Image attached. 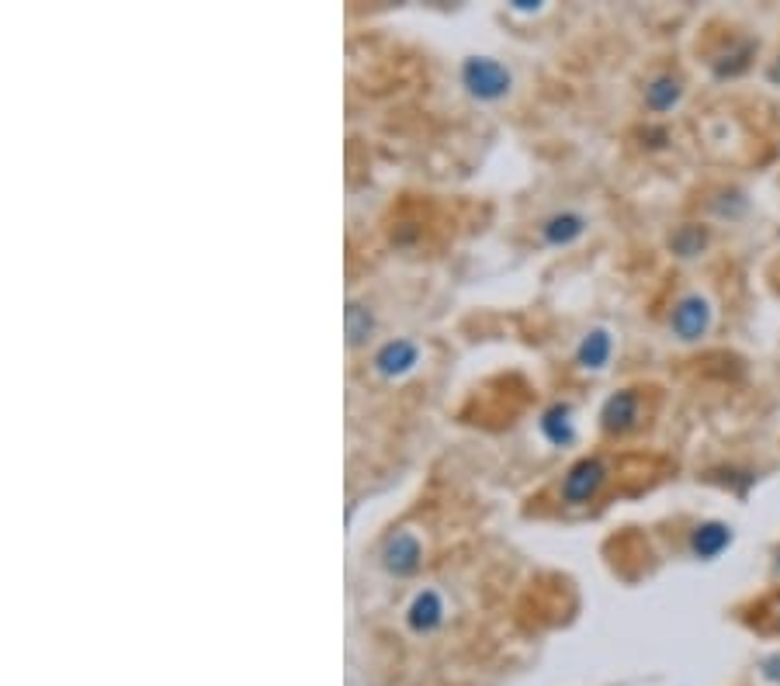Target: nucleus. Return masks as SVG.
Here are the masks:
<instances>
[{
	"mask_svg": "<svg viewBox=\"0 0 780 686\" xmlns=\"http://www.w3.org/2000/svg\"><path fill=\"white\" fill-rule=\"evenodd\" d=\"M462 84L479 101H500L514 88V73L490 57H469L462 63Z\"/></svg>",
	"mask_w": 780,
	"mask_h": 686,
	"instance_id": "nucleus-1",
	"label": "nucleus"
},
{
	"mask_svg": "<svg viewBox=\"0 0 780 686\" xmlns=\"http://www.w3.org/2000/svg\"><path fill=\"white\" fill-rule=\"evenodd\" d=\"M604 482H607V464L601 458H583L566 472L558 492L569 506H583V503H594L601 496Z\"/></svg>",
	"mask_w": 780,
	"mask_h": 686,
	"instance_id": "nucleus-2",
	"label": "nucleus"
},
{
	"mask_svg": "<svg viewBox=\"0 0 780 686\" xmlns=\"http://www.w3.org/2000/svg\"><path fill=\"white\" fill-rule=\"evenodd\" d=\"M711 322H715V309L705 295H684L674 306V313H669V329H674L677 340L684 344L708 337Z\"/></svg>",
	"mask_w": 780,
	"mask_h": 686,
	"instance_id": "nucleus-3",
	"label": "nucleus"
},
{
	"mask_svg": "<svg viewBox=\"0 0 780 686\" xmlns=\"http://www.w3.org/2000/svg\"><path fill=\"white\" fill-rule=\"evenodd\" d=\"M642 427V389L614 392L601 409V430L607 437H625Z\"/></svg>",
	"mask_w": 780,
	"mask_h": 686,
	"instance_id": "nucleus-4",
	"label": "nucleus"
},
{
	"mask_svg": "<svg viewBox=\"0 0 780 686\" xmlns=\"http://www.w3.org/2000/svg\"><path fill=\"white\" fill-rule=\"evenodd\" d=\"M423 562V544L417 534L410 531H396L386 537L382 544V565L392 572V575H413Z\"/></svg>",
	"mask_w": 780,
	"mask_h": 686,
	"instance_id": "nucleus-5",
	"label": "nucleus"
},
{
	"mask_svg": "<svg viewBox=\"0 0 780 686\" xmlns=\"http://www.w3.org/2000/svg\"><path fill=\"white\" fill-rule=\"evenodd\" d=\"M420 361V347L413 340H389L382 344L379 350H374V358H371V368L379 371L382 378H402V375H410Z\"/></svg>",
	"mask_w": 780,
	"mask_h": 686,
	"instance_id": "nucleus-6",
	"label": "nucleus"
},
{
	"mask_svg": "<svg viewBox=\"0 0 780 686\" xmlns=\"http://www.w3.org/2000/svg\"><path fill=\"white\" fill-rule=\"evenodd\" d=\"M407 624H410L413 635H434V631L444 624V600H441V593H434V590L417 593L413 603H410V611H407Z\"/></svg>",
	"mask_w": 780,
	"mask_h": 686,
	"instance_id": "nucleus-7",
	"label": "nucleus"
},
{
	"mask_svg": "<svg viewBox=\"0 0 780 686\" xmlns=\"http://www.w3.org/2000/svg\"><path fill=\"white\" fill-rule=\"evenodd\" d=\"M732 537L736 534H732L729 524H721V520H705V524H697L690 531V555L711 562V559H718L725 547L732 544Z\"/></svg>",
	"mask_w": 780,
	"mask_h": 686,
	"instance_id": "nucleus-8",
	"label": "nucleus"
},
{
	"mask_svg": "<svg viewBox=\"0 0 780 686\" xmlns=\"http://www.w3.org/2000/svg\"><path fill=\"white\" fill-rule=\"evenodd\" d=\"M642 101L649 112L663 115V112H674V107L684 101V80L677 73H656L649 84L642 91Z\"/></svg>",
	"mask_w": 780,
	"mask_h": 686,
	"instance_id": "nucleus-9",
	"label": "nucleus"
},
{
	"mask_svg": "<svg viewBox=\"0 0 780 686\" xmlns=\"http://www.w3.org/2000/svg\"><path fill=\"white\" fill-rule=\"evenodd\" d=\"M610 354H614L610 329L597 326V329H589V334L579 340V347H576V365L586 368V371H601V368H607Z\"/></svg>",
	"mask_w": 780,
	"mask_h": 686,
	"instance_id": "nucleus-10",
	"label": "nucleus"
},
{
	"mask_svg": "<svg viewBox=\"0 0 780 686\" xmlns=\"http://www.w3.org/2000/svg\"><path fill=\"white\" fill-rule=\"evenodd\" d=\"M586 233V218L579 212H558L542 226V236L548 246H569Z\"/></svg>",
	"mask_w": 780,
	"mask_h": 686,
	"instance_id": "nucleus-11",
	"label": "nucleus"
},
{
	"mask_svg": "<svg viewBox=\"0 0 780 686\" xmlns=\"http://www.w3.org/2000/svg\"><path fill=\"white\" fill-rule=\"evenodd\" d=\"M542 433L548 437V441L555 448H566L576 441V427H573V409L569 406H552L545 409V417H542Z\"/></svg>",
	"mask_w": 780,
	"mask_h": 686,
	"instance_id": "nucleus-12",
	"label": "nucleus"
},
{
	"mask_svg": "<svg viewBox=\"0 0 780 686\" xmlns=\"http://www.w3.org/2000/svg\"><path fill=\"white\" fill-rule=\"evenodd\" d=\"M343 322H347V344H351V347L365 344V340H368V334L374 329V319H371V313L361 306V301H351V306H347Z\"/></svg>",
	"mask_w": 780,
	"mask_h": 686,
	"instance_id": "nucleus-13",
	"label": "nucleus"
},
{
	"mask_svg": "<svg viewBox=\"0 0 780 686\" xmlns=\"http://www.w3.org/2000/svg\"><path fill=\"white\" fill-rule=\"evenodd\" d=\"M669 246H674V254H680V257H697L708 246V229H701V226H680L674 236H669Z\"/></svg>",
	"mask_w": 780,
	"mask_h": 686,
	"instance_id": "nucleus-14",
	"label": "nucleus"
},
{
	"mask_svg": "<svg viewBox=\"0 0 780 686\" xmlns=\"http://www.w3.org/2000/svg\"><path fill=\"white\" fill-rule=\"evenodd\" d=\"M760 676L770 679V683H780V655H770L760 663Z\"/></svg>",
	"mask_w": 780,
	"mask_h": 686,
	"instance_id": "nucleus-15",
	"label": "nucleus"
},
{
	"mask_svg": "<svg viewBox=\"0 0 780 686\" xmlns=\"http://www.w3.org/2000/svg\"><path fill=\"white\" fill-rule=\"evenodd\" d=\"M773 631H780V603H777V611H773Z\"/></svg>",
	"mask_w": 780,
	"mask_h": 686,
	"instance_id": "nucleus-16",
	"label": "nucleus"
},
{
	"mask_svg": "<svg viewBox=\"0 0 780 686\" xmlns=\"http://www.w3.org/2000/svg\"><path fill=\"white\" fill-rule=\"evenodd\" d=\"M773 575L780 580V552H777V559H773Z\"/></svg>",
	"mask_w": 780,
	"mask_h": 686,
	"instance_id": "nucleus-17",
	"label": "nucleus"
}]
</instances>
